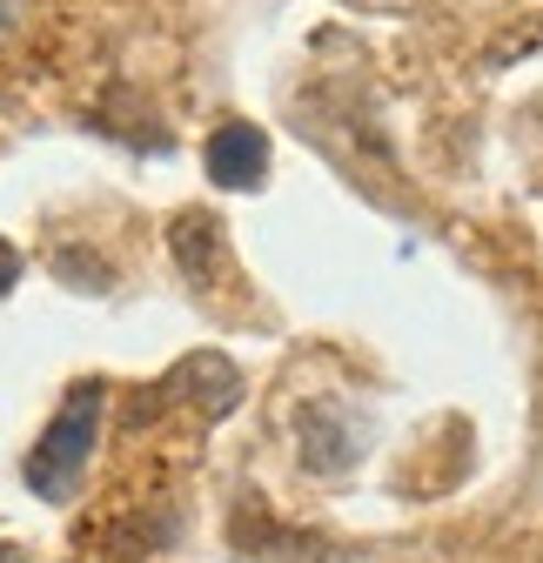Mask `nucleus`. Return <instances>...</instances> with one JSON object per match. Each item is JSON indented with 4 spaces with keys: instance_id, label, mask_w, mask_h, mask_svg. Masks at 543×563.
Instances as JSON below:
<instances>
[{
    "instance_id": "f257e3e1",
    "label": "nucleus",
    "mask_w": 543,
    "mask_h": 563,
    "mask_svg": "<svg viewBox=\"0 0 543 563\" xmlns=\"http://www.w3.org/2000/svg\"><path fill=\"white\" fill-rule=\"evenodd\" d=\"M101 402H108L101 383H75V389H67V402L54 409L41 443L27 450V489H34V497H47V504L75 497V483L88 476V456H95V437H101Z\"/></svg>"
},
{
    "instance_id": "f03ea898",
    "label": "nucleus",
    "mask_w": 543,
    "mask_h": 563,
    "mask_svg": "<svg viewBox=\"0 0 543 563\" xmlns=\"http://www.w3.org/2000/svg\"><path fill=\"white\" fill-rule=\"evenodd\" d=\"M296 450H302V463H309L315 476H350L363 437H356V422L343 416V402L315 396V402H302V416H296Z\"/></svg>"
},
{
    "instance_id": "7ed1b4c3",
    "label": "nucleus",
    "mask_w": 543,
    "mask_h": 563,
    "mask_svg": "<svg viewBox=\"0 0 543 563\" xmlns=\"http://www.w3.org/2000/svg\"><path fill=\"white\" fill-rule=\"evenodd\" d=\"M209 181L215 188H229V195H248V188H262L268 181V134L255 128V121H222L215 134H209Z\"/></svg>"
},
{
    "instance_id": "20e7f679",
    "label": "nucleus",
    "mask_w": 543,
    "mask_h": 563,
    "mask_svg": "<svg viewBox=\"0 0 543 563\" xmlns=\"http://www.w3.org/2000/svg\"><path fill=\"white\" fill-rule=\"evenodd\" d=\"M175 262H181V275L195 282V289H209L215 282V249H222V229L209 222V216H175Z\"/></svg>"
},
{
    "instance_id": "39448f33",
    "label": "nucleus",
    "mask_w": 543,
    "mask_h": 563,
    "mask_svg": "<svg viewBox=\"0 0 543 563\" xmlns=\"http://www.w3.org/2000/svg\"><path fill=\"white\" fill-rule=\"evenodd\" d=\"M14 282H21V255L14 242H0V296H14Z\"/></svg>"
},
{
    "instance_id": "423d86ee",
    "label": "nucleus",
    "mask_w": 543,
    "mask_h": 563,
    "mask_svg": "<svg viewBox=\"0 0 543 563\" xmlns=\"http://www.w3.org/2000/svg\"><path fill=\"white\" fill-rule=\"evenodd\" d=\"M21 14H27V0H0V34H14Z\"/></svg>"
}]
</instances>
